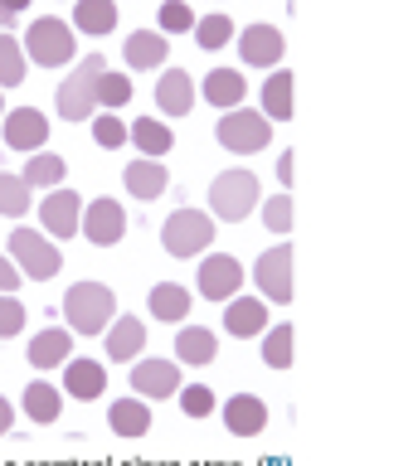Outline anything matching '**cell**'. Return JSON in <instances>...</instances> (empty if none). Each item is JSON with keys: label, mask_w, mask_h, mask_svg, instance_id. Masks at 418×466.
<instances>
[{"label": "cell", "mask_w": 418, "mask_h": 466, "mask_svg": "<svg viewBox=\"0 0 418 466\" xmlns=\"http://www.w3.org/2000/svg\"><path fill=\"white\" fill-rule=\"evenodd\" d=\"M93 102H97V112H122L127 102H132V73L103 68L93 83Z\"/></svg>", "instance_id": "obj_33"}, {"label": "cell", "mask_w": 418, "mask_h": 466, "mask_svg": "<svg viewBox=\"0 0 418 466\" xmlns=\"http://www.w3.org/2000/svg\"><path fill=\"white\" fill-rule=\"evenodd\" d=\"M297 360V330L292 320H278V326L263 330V364L268 370H292Z\"/></svg>", "instance_id": "obj_32"}, {"label": "cell", "mask_w": 418, "mask_h": 466, "mask_svg": "<svg viewBox=\"0 0 418 466\" xmlns=\"http://www.w3.org/2000/svg\"><path fill=\"white\" fill-rule=\"evenodd\" d=\"M292 268H297L292 238L272 243V248H263V253L253 258V287H258V297H263L268 306H292V297H297Z\"/></svg>", "instance_id": "obj_5"}, {"label": "cell", "mask_w": 418, "mask_h": 466, "mask_svg": "<svg viewBox=\"0 0 418 466\" xmlns=\"http://www.w3.org/2000/svg\"><path fill=\"white\" fill-rule=\"evenodd\" d=\"M199 268H195V291L205 301H229V297H239L243 282H249V272H243V262L234 253H209L205 258H195Z\"/></svg>", "instance_id": "obj_9"}, {"label": "cell", "mask_w": 418, "mask_h": 466, "mask_svg": "<svg viewBox=\"0 0 418 466\" xmlns=\"http://www.w3.org/2000/svg\"><path fill=\"white\" fill-rule=\"evenodd\" d=\"M78 238H88L93 248H117L127 238V204L112 195L83 199V218H78Z\"/></svg>", "instance_id": "obj_10"}, {"label": "cell", "mask_w": 418, "mask_h": 466, "mask_svg": "<svg viewBox=\"0 0 418 466\" xmlns=\"http://www.w3.org/2000/svg\"><path fill=\"white\" fill-rule=\"evenodd\" d=\"M64 326L74 335H103L117 316V291L107 282H74L64 291Z\"/></svg>", "instance_id": "obj_2"}, {"label": "cell", "mask_w": 418, "mask_h": 466, "mask_svg": "<svg viewBox=\"0 0 418 466\" xmlns=\"http://www.w3.org/2000/svg\"><path fill=\"white\" fill-rule=\"evenodd\" d=\"M78 218H83V195L78 189H49L45 199H39V233H49L54 243H64V238H78Z\"/></svg>", "instance_id": "obj_11"}, {"label": "cell", "mask_w": 418, "mask_h": 466, "mask_svg": "<svg viewBox=\"0 0 418 466\" xmlns=\"http://www.w3.org/2000/svg\"><path fill=\"white\" fill-rule=\"evenodd\" d=\"M103 68H107V58L88 54V58H78L74 73L59 83V93H54V112H59L64 122H93V112H97L93 83H97V73H103Z\"/></svg>", "instance_id": "obj_8"}, {"label": "cell", "mask_w": 418, "mask_h": 466, "mask_svg": "<svg viewBox=\"0 0 418 466\" xmlns=\"http://www.w3.org/2000/svg\"><path fill=\"white\" fill-rule=\"evenodd\" d=\"M93 141L103 151H117V146H127V122L117 112H93Z\"/></svg>", "instance_id": "obj_40"}, {"label": "cell", "mask_w": 418, "mask_h": 466, "mask_svg": "<svg viewBox=\"0 0 418 466\" xmlns=\"http://www.w3.org/2000/svg\"><path fill=\"white\" fill-rule=\"evenodd\" d=\"M103 350L112 364H132L141 360V350H147V320L141 316H112V326L103 330Z\"/></svg>", "instance_id": "obj_18"}, {"label": "cell", "mask_w": 418, "mask_h": 466, "mask_svg": "<svg viewBox=\"0 0 418 466\" xmlns=\"http://www.w3.org/2000/svg\"><path fill=\"white\" fill-rule=\"evenodd\" d=\"M258 214H263V228L268 233H292L297 224V204H292V189H282V195H268V199H258Z\"/></svg>", "instance_id": "obj_37"}, {"label": "cell", "mask_w": 418, "mask_h": 466, "mask_svg": "<svg viewBox=\"0 0 418 466\" xmlns=\"http://www.w3.org/2000/svg\"><path fill=\"white\" fill-rule=\"evenodd\" d=\"M30 209H35V189L20 175L0 170V218H25Z\"/></svg>", "instance_id": "obj_36"}, {"label": "cell", "mask_w": 418, "mask_h": 466, "mask_svg": "<svg viewBox=\"0 0 418 466\" xmlns=\"http://www.w3.org/2000/svg\"><path fill=\"white\" fill-rule=\"evenodd\" d=\"M219 413H224V428L234 437H258L268 428V403L258 399V393H234Z\"/></svg>", "instance_id": "obj_25"}, {"label": "cell", "mask_w": 418, "mask_h": 466, "mask_svg": "<svg viewBox=\"0 0 418 466\" xmlns=\"http://www.w3.org/2000/svg\"><path fill=\"white\" fill-rule=\"evenodd\" d=\"M272 326V306L263 297H229L224 301V330L239 335V340H249V335H263Z\"/></svg>", "instance_id": "obj_21"}, {"label": "cell", "mask_w": 418, "mask_h": 466, "mask_svg": "<svg viewBox=\"0 0 418 466\" xmlns=\"http://www.w3.org/2000/svg\"><path fill=\"white\" fill-rule=\"evenodd\" d=\"M10 262H15L20 277H30V282H49V277L64 272V248L54 243L49 233L15 224V233H10Z\"/></svg>", "instance_id": "obj_6"}, {"label": "cell", "mask_w": 418, "mask_h": 466, "mask_svg": "<svg viewBox=\"0 0 418 466\" xmlns=\"http://www.w3.org/2000/svg\"><path fill=\"white\" fill-rule=\"evenodd\" d=\"M292 175H297V160H292V151H282V156H278V180H282V189H292Z\"/></svg>", "instance_id": "obj_43"}, {"label": "cell", "mask_w": 418, "mask_h": 466, "mask_svg": "<svg viewBox=\"0 0 418 466\" xmlns=\"http://www.w3.org/2000/svg\"><path fill=\"white\" fill-rule=\"evenodd\" d=\"M122 58L132 73H161L170 58V39L161 29H132V39L122 44Z\"/></svg>", "instance_id": "obj_22"}, {"label": "cell", "mask_w": 418, "mask_h": 466, "mask_svg": "<svg viewBox=\"0 0 418 466\" xmlns=\"http://www.w3.org/2000/svg\"><path fill=\"white\" fill-rule=\"evenodd\" d=\"M20 49L35 68H64L78 58V35L68 20H59V15H39V20L25 29Z\"/></svg>", "instance_id": "obj_4"}, {"label": "cell", "mask_w": 418, "mask_h": 466, "mask_svg": "<svg viewBox=\"0 0 418 466\" xmlns=\"http://www.w3.org/2000/svg\"><path fill=\"white\" fill-rule=\"evenodd\" d=\"M25 360H30L39 374L64 370V364L74 360V330H68V326H45L39 335H30V350H25Z\"/></svg>", "instance_id": "obj_20"}, {"label": "cell", "mask_w": 418, "mask_h": 466, "mask_svg": "<svg viewBox=\"0 0 418 466\" xmlns=\"http://www.w3.org/2000/svg\"><path fill=\"white\" fill-rule=\"evenodd\" d=\"M170 350H176V355H170L176 364H195L199 370V364H214V355H219V335H214L209 326H190V320H185V326L176 330V345Z\"/></svg>", "instance_id": "obj_26"}, {"label": "cell", "mask_w": 418, "mask_h": 466, "mask_svg": "<svg viewBox=\"0 0 418 466\" xmlns=\"http://www.w3.org/2000/svg\"><path fill=\"white\" fill-rule=\"evenodd\" d=\"M195 93L205 97L209 107L229 112V107H243V97H249V78H243L239 68H209V78L199 83Z\"/></svg>", "instance_id": "obj_24"}, {"label": "cell", "mask_w": 418, "mask_h": 466, "mask_svg": "<svg viewBox=\"0 0 418 466\" xmlns=\"http://www.w3.org/2000/svg\"><path fill=\"white\" fill-rule=\"evenodd\" d=\"M0 137H5L10 151L35 156V151H45V146H49V116L39 107H15V112L0 116Z\"/></svg>", "instance_id": "obj_13"}, {"label": "cell", "mask_w": 418, "mask_h": 466, "mask_svg": "<svg viewBox=\"0 0 418 466\" xmlns=\"http://www.w3.org/2000/svg\"><path fill=\"white\" fill-rule=\"evenodd\" d=\"M64 399H78V403H93L107 393V364L93 360V355H74L64 364V379H59Z\"/></svg>", "instance_id": "obj_15"}, {"label": "cell", "mask_w": 418, "mask_h": 466, "mask_svg": "<svg viewBox=\"0 0 418 466\" xmlns=\"http://www.w3.org/2000/svg\"><path fill=\"white\" fill-rule=\"evenodd\" d=\"M20 282H25L20 268L10 262V253H0V291H15V297H20Z\"/></svg>", "instance_id": "obj_42"}, {"label": "cell", "mask_w": 418, "mask_h": 466, "mask_svg": "<svg viewBox=\"0 0 418 466\" xmlns=\"http://www.w3.org/2000/svg\"><path fill=\"white\" fill-rule=\"evenodd\" d=\"M5 112H10V107H5V87H0V116H5Z\"/></svg>", "instance_id": "obj_47"}, {"label": "cell", "mask_w": 418, "mask_h": 466, "mask_svg": "<svg viewBox=\"0 0 418 466\" xmlns=\"http://www.w3.org/2000/svg\"><path fill=\"white\" fill-rule=\"evenodd\" d=\"M214 141H219L229 156H258L272 146V122L258 107H229L219 122H214Z\"/></svg>", "instance_id": "obj_7"}, {"label": "cell", "mask_w": 418, "mask_h": 466, "mask_svg": "<svg viewBox=\"0 0 418 466\" xmlns=\"http://www.w3.org/2000/svg\"><path fill=\"white\" fill-rule=\"evenodd\" d=\"M10 428H15V403H10L5 393H0V437H5Z\"/></svg>", "instance_id": "obj_44"}, {"label": "cell", "mask_w": 418, "mask_h": 466, "mask_svg": "<svg viewBox=\"0 0 418 466\" xmlns=\"http://www.w3.org/2000/svg\"><path fill=\"white\" fill-rule=\"evenodd\" d=\"M10 25H15V20H10V15H5V10H0V29H10Z\"/></svg>", "instance_id": "obj_46"}, {"label": "cell", "mask_w": 418, "mask_h": 466, "mask_svg": "<svg viewBox=\"0 0 418 466\" xmlns=\"http://www.w3.org/2000/svg\"><path fill=\"white\" fill-rule=\"evenodd\" d=\"M20 413L39 422V428H49V422L64 418V389H54L49 379H35V384H25L20 393Z\"/></svg>", "instance_id": "obj_27"}, {"label": "cell", "mask_w": 418, "mask_h": 466, "mask_svg": "<svg viewBox=\"0 0 418 466\" xmlns=\"http://www.w3.org/2000/svg\"><path fill=\"white\" fill-rule=\"evenodd\" d=\"M176 403H180L185 418H209L214 408H219V399H214L209 384H180L176 389Z\"/></svg>", "instance_id": "obj_39"}, {"label": "cell", "mask_w": 418, "mask_h": 466, "mask_svg": "<svg viewBox=\"0 0 418 466\" xmlns=\"http://www.w3.org/2000/svg\"><path fill=\"white\" fill-rule=\"evenodd\" d=\"M195 78L185 68H161V78H156V112L161 116H170V122H176V116H190V107H195Z\"/></svg>", "instance_id": "obj_19"}, {"label": "cell", "mask_w": 418, "mask_h": 466, "mask_svg": "<svg viewBox=\"0 0 418 466\" xmlns=\"http://www.w3.org/2000/svg\"><path fill=\"white\" fill-rule=\"evenodd\" d=\"M107 428L117 437H147L151 432V403L127 393V399H112L107 403Z\"/></svg>", "instance_id": "obj_30"}, {"label": "cell", "mask_w": 418, "mask_h": 466, "mask_svg": "<svg viewBox=\"0 0 418 466\" xmlns=\"http://www.w3.org/2000/svg\"><path fill=\"white\" fill-rule=\"evenodd\" d=\"M258 112H263L272 127L292 122V112H297V73L292 68H268L263 93H258Z\"/></svg>", "instance_id": "obj_16"}, {"label": "cell", "mask_w": 418, "mask_h": 466, "mask_svg": "<svg viewBox=\"0 0 418 466\" xmlns=\"http://www.w3.org/2000/svg\"><path fill=\"white\" fill-rule=\"evenodd\" d=\"M122 20V10H117V0H74V35H88V39H103L112 35Z\"/></svg>", "instance_id": "obj_28"}, {"label": "cell", "mask_w": 418, "mask_h": 466, "mask_svg": "<svg viewBox=\"0 0 418 466\" xmlns=\"http://www.w3.org/2000/svg\"><path fill=\"white\" fill-rule=\"evenodd\" d=\"M214 233H219V224L209 218V209L180 204V209H170V218L161 224V248L180 262H195L214 248Z\"/></svg>", "instance_id": "obj_3"}, {"label": "cell", "mask_w": 418, "mask_h": 466, "mask_svg": "<svg viewBox=\"0 0 418 466\" xmlns=\"http://www.w3.org/2000/svg\"><path fill=\"white\" fill-rule=\"evenodd\" d=\"M234 44H239V58L249 68H282V54H287V39H282V29L278 25H268V20H258V25H249V29H239L234 35Z\"/></svg>", "instance_id": "obj_12"}, {"label": "cell", "mask_w": 418, "mask_h": 466, "mask_svg": "<svg viewBox=\"0 0 418 466\" xmlns=\"http://www.w3.org/2000/svg\"><path fill=\"white\" fill-rule=\"evenodd\" d=\"M190 35H195V44H199L205 54H214V49H224V44H234L239 25L229 20L224 10H214V15H205V20H195V29H190Z\"/></svg>", "instance_id": "obj_35"}, {"label": "cell", "mask_w": 418, "mask_h": 466, "mask_svg": "<svg viewBox=\"0 0 418 466\" xmlns=\"http://www.w3.org/2000/svg\"><path fill=\"white\" fill-rule=\"evenodd\" d=\"M0 10H5V15H10V20H15V15H20V10H30V0H0Z\"/></svg>", "instance_id": "obj_45"}, {"label": "cell", "mask_w": 418, "mask_h": 466, "mask_svg": "<svg viewBox=\"0 0 418 466\" xmlns=\"http://www.w3.org/2000/svg\"><path fill=\"white\" fill-rule=\"evenodd\" d=\"M258 199H263V180L253 170H219L209 180V218L214 224H243L249 214H258Z\"/></svg>", "instance_id": "obj_1"}, {"label": "cell", "mask_w": 418, "mask_h": 466, "mask_svg": "<svg viewBox=\"0 0 418 466\" xmlns=\"http://www.w3.org/2000/svg\"><path fill=\"white\" fill-rule=\"evenodd\" d=\"M127 141H132L141 156H151V160L176 151V131H170L166 116H137V122L127 127Z\"/></svg>", "instance_id": "obj_29"}, {"label": "cell", "mask_w": 418, "mask_h": 466, "mask_svg": "<svg viewBox=\"0 0 418 466\" xmlns=\"http://www.w3.org/2000/svg\"><path fill=\"white\" fill-rule=\"evenodd\" d=\"M122 189H127L132 199H141V204L161 199L166 189H170V170H166V160H151V156L127 160V166H122Z\"/></svg>", "instance_id": "obj_17"}, {"label": "cell", "mask_w": 418, "mask_h": 466, "mask_svg": "<svg viewBox=\"0 0 418 466\" xmlns=\"http://www.w3.org/2000/svg\"><path fill=\"white\" fill-rule=\"evenodd\" d=\"M199 15L190 10V0H161V10H156V29L161 35H190Z\"/></svg>", "instance_id": "obj_38"}, {"label": "cell", "mask_w": 418, "mask_h": 466, "mask_svg": "<svg viewBox=\"0 0 418 466\" xmlns=\"http://www.w3.org/2000/svg\"><path fill=\"white\" fill-rule=\"evenodd\" d=\"M180 384H185V379H180V364L176 360H156V355L132 360V393H137V399H147V403L170 399Z\"/></svg>", "instance_id": "obj_14"}, {"label": "cell", "mask_w": 418, "mask_h": 466, "mask_svg": "<svg viewBox=\"0 0 418 466\" xmlns=\"http://www.w3.org/2000/svg\"><path fill=\"white\" fill-rule=\"evenodd\" d=\"M20 180L30 185V189H59L64 180H68V160L59 156V151H35L30 160H25V170H20Z\"/></svg>", "instance_id": "obj_31"}, {"label": "cell", "mask_w": 418, "mask_h": 466, "mask_svg": "<svg viewBox=\"0 0 418 466\" xmlns=\"http://www.w3.org/2000/svg\"><path fill=\"white\" fill-rule=\"evenodd\" d=\"M25 320H30L25 301L15 297V291H0V340H15V335L25 330Z\"/></svg>", "instance_id": "obj_41"}, {"label": "cell", "mask_w": 418, "mask_h": 466, "mask_svg": "<svg viewBox=\"0 0 418 466\" xmlns=\"http://www.w3.org/2000/svg\"><path fill=\"white\" fill-rule=\"evenodd\" d=\"M25 78H30V58L10 29H0V87H20Z\"/></svg>", "instance_id": "obj_34"}, {"label": "cell", "mask_w": 418, "mask_h": 466, "mask_svg": "<svg viewBox=\"0 0 418 466\" xmlns=\"http://www.w3.org/2000/svg\"><path fill=\"white\" fill-rule=\"evenodd\" d=\"M190 306H195V291L180 287V282H156L147 291V311L161 320V326H185V320H190Z\"/></svg>", "instance_id": "obj_23"}]
</instances>
